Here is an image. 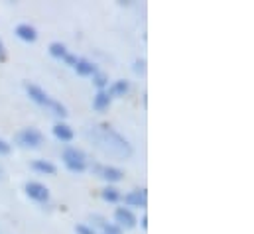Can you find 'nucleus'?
<instances>
[{"label": "nucleus", "instance_id": "1", "mask_svg": "<svg viewBox=\"0 0 254 234\" xmlns=\"http://www.w3.org/2000/svg\"><path fill=\"white\" fill-rule=\"evenodd\" d=\"M93 140L97 146H101L105 152L115 154L119 158H128L132 154V146L128 144L125 136H121L117 130H113L109 124H99L93 128Z\"/></svg>", "mask_w": 254, "mask_h": 234}, {"label": "nucleus", "instance_id": "2", "mask_svg": "<svg viewBox=\"0 0 254 234\" xmlns=\"http://www.w3.org/2000/svg\"><path fill=\"white\" fill-rule=\"evenodd\" d=\"M62 158H64L65 168H67L69 172L81 174V172H85V170H87V156H85L79 148H73V146L65 148Z\"/></svg>", "mask_w": 254, "mask_h": 234}, {"label": "nucleus", "instance_id": "3", "mask_svg": "<svg viewBox=\"0 0 254 234\" xmlns=\"http://www.w3.org/2000/svg\"><path fill=\"white\" fill-rule=\"evenodd\" d=\"M16 142L22 148H40L44 144V134L36 128H24L22 132H18Z\"/></svg>", "mask_w": 254, "mask_h": 234}, {"label": "nucleus", "instance_id": "4", "mask_svg": "<svg viewBox=\"0 0 254 234\" xmlns=\"http://www.w3.org/2000/svg\"><path fill=\"white\" fill-rule=\"evenodd\" d=\"M24 189H26L28 197L34 199V201H38V203H48V201H50V191H48V187L42 185V183H38V181H28Z\"/></svg>", "mask_w": 254, "mask_h": 234}, {"label": "nucleus", "instance_id": "5", "mask_svg": "<svg viewBox=\"0 0 254 234\" xmlns=\"http://www.w3.org/2000/svg\"><path fill=\"white\" fill-rule=\"evenodd\" d=\"M115 221H117V227H121V229H134L136 227V215L128 209V207H119L117 211H115Z\"/></svg>", "mask_w": 254, "mask_h": 234}, {"label": "nucleus", "instance_id": "6", "mask_svg": "<svg viewBox=\"0 0 254 234\" xmlns=\"http://www.w3.org/2000/svg\"><path fill=\"white\" fill-rule=\"evenodd\" d=\"M95 172H97V176L101 177V179H105L107 183H117V181H121L125 177V174L119 168H115V166H95Z\"/></svg>", "mask_w": 254, "mask_h": 234}, {"label": "nucleus", "instance_id": "7", "mask_svg": "<svg viewBox=\"0 0 254 234\" xmlns=\"http://www.w3.org/2000/svg\"><path fill=\"white\" fill-rule=\"evenodd\" d=\"M26 93H28V97L34 101V103H38V105H50V95L42 89V87H38V85H32V83H26Z\"/></svg>", "mask_w": 254, "mask_h": 234}, {"label": "nucleus", "instance_id": "8", "mask_svg": "<svg viewBox=\"0 0 254 234\" xmlns=\"http://www.w3.org/2000/svg\"><path fill=\"white\" fill-rule=\"evenodd\" d=\"M146 201H148L146 189H134V191H130V193L125 195V203H127L128 207H140V209H144L146 207Z\"/></svg>", "mask_w": 254, "mask_h": 234}, {"label": "nucleus", "instance_id": "9", "mask_svg": "<svg viewBox=\"0 0 254 234\" xmlns=\"http://www.w3.org/2000/svg\"><path fill=\"white\" fill-rule=\"evenodd\" d=\"M54 136H56L58 140H62V142H71L73 136H75V132H73V128H71L69 124L58 122V124L54 126Z\"/></svg>", "mask_w": 254, "mask_h": 234}, {"label": "nucleus", "instance_id": "10", "mask_svg": "<svg viewBox=\"0 0 254 234\" xmlns=\"http://www.w3.org/2000/svg\"><path fill=\"white\" fill-rule=\"evenodd\" d=\"M16 36H18L20 40H24V42H36V40H38V32H36V28L30 26V24H20V26H16Z\"/></svg>", "mask_w": 254, "mask_h": 234}, {"label": "nucleus", "instance_id": "11", "mask_svg": "<svg viewBox=\"0 0 254 234\" xmlns=\"http://www.w3.org/2000/svg\"><path fill=\"white\" fill-rule=\"evenodd\" d=\"M111 101L113 97L107 93V91H99L95 97H93V109L95 111H107L111 107Z\"/></svg>", "mask_w": 254, "mask_h": 234}, {"label": "nucleus", "instance_id": "12", "mask_svg": "<svg viewBox=\"0 0 254 234\" xmlns=\"http://www.w3.org/2000/svg\"><path fill=\"white\" fill-rule=\"evenodd\" d=\"M75 71L79 73V75H83V77H93L95 73H97V65L95 63H91L89 59H79L77 63H75Z\"/></svg>", "mask_w": 254, "mask_h": 234}, {"label": "nucleus", "instance_id": "13", "mask_svg": "<svg viewBox=\"0 0 254 234\" xmlns=\"http://www.w3.org/2000/svg\"><path fill=\"white\" fill-rule=\"evenodd\" d=\"M128 91H130V83L128 81H125V79H121V81H115L111 87H109V95L111 97H125V95H128Z\"/></svg>", "mask_w": 254, "mask_h": 234}, {"label": "nucleus", "instance_id": "14", "mask_svg": "<svg viewBox=\"0 0 254 234\" xmlns=\"http://www.w3.org/2000/svg\"><path fill=\"white\" fill-rule=\"evenodd\" d=\"M32 168L38 172V174H44V176H54L58 170H56V166L52 164V162H48V160H34L32 162Z\"/></svg>", "mask_w": 254, "mask_h": 234}, {"label": "nucleus", "instance_id": "15", "mask_svg": "<svg viewBox=\"0 0 254 234\" xmlns=\"http://www.w3.org/2000/svg\"><path fill=\"white\" fill-rule=\"evenodd\" d=\"M101 197H103L107 203H117V201H121V191H119L117 187H113V185H107V187L101 191Z\"/></svg>", "mask_w": 254, "mask_h": 234}, {"label": "nucleus", "instance_id": "16", "mask_svg": "<svg viewBox=\"0 0 254 234\" xmlns=\"http://www.w3.org/2000/svg\"><path fill=\"white\" fill-rule=\"evenodd\" d=\"M50 54H52V58L64 59L69 52H67V48H65L62 42H54V44H50Z\"/></svg>", "mask_w": 254, "mask_h": 234}, {"label": "nucleus", "instance_id": "17", "mask_svg": "<svg viewBox=\"0 0 254 234\" xmlns=\"http://www.w3.org/2000/svg\"><path fill=\"white\" fill-rule=\"evenodd\" d=\"M93 83H95V87H97L99 91H105V87L109 85V77H107L105 73H101V71H97V73L93 75Z\"/></svg>", "mask_w": 254, "mask_h": 234}, {"label": "nucleus", "instance_id": "18", "mask_svg": "<svg viewBox=\"0 0 254 234\" xmlns=\"http://www.w3.org/2000/svg\"><path fill=\"white\" fill-rule=\"evenodd\" d=\"M48 107L54 111V115H58V117H62V118L67 117V109H65V107L62 105V103H60V101H54V99H52Z\"/></svg>", "mask_w": 254, "mask_h": 234}, {"label": "nucleus", "instance_id": "19", "mask_svg": "<svg viewBox=\"0 0 254 234\" xmlns=\"http://www.w3.org/2000/svg\"><path fill=\"white\" fill-rule=\"evenodd\" d=\"M103 234H123V229L117 225H103Z\"/></svg>", "mask_w": 254, "mask_h": 234}, {"label": "nucleus", "instance_id": "20", "mask_svg": "<svg viewBox=\"0 0 254 234\" xmlns=\"http://www.w3.org/2000/svg\"><path fill=\"white\" fill-rule=\"evenodd\" d=\"M75 233L77 234H97L95 233V229H91V227H87V225H77V227H75Z\"/></svg>", "mask_w": 254, "mask_h": 234}, {"label": "nucleus", "instance_id": "21", "mask_svg": "<svg viewBox=\"0 0 254 234\" xmlns=\"http://www.w3.org/2000/svg\"><path fill=\"white\" fill-rule=\"evenodd\" d=\"M134 71L136 73H144L146 71V61L144 59H136L134 61Z\"/></svg>", "mask_w": 254, "mask_h": 234}, {"label": "nucleus", "instance_id": "22", "mask_svg": "<svg viewBox=\"0 0 254 234\" xmlns=\"http://www.w3.org/2000/svg\"><path fill=\"white\" fill-rule=\"evenodd\" d=\"M64 61H65V63H67V65H71V67H75V63L79 61V58H77V56H73V54H67V56H65V58H64Z\"/></svg>", "mask_w": 254, "mask_h": 234}, {"label": "nucleus", "instance_id": "23", "mask_svg": "<svg viewBox=\"0 0 254 234\" xmlns=\"http://www.w3.org/2000/svg\"><path fill=\"white\" fill-rule=\"evenodd\" d=\"M8 152H10V144H8L6 140H2V138H0V154H2V156H6Z\"/></svg>", "mask_w": 254, "mask_h": 234}, {"label": "nucleus", "instance_id": "24", "mask_svg": "<svg viewBox=\"0 0 254 234\" xmlns=\"http://www.w3.org/2000/svg\"><path fill=\"white\" fill-rule=\"evenodd\" d=\"M6 46H4V42H2V38H0V61H6Z\"/></svg>", "mask_w": 254, "mask_h": 234}, {"label": "nucleus", "instance_id": "25", "mask_svg": "<svg viewBox=\"0 0 254 234\" xmlns=\"http://www.w3.org/2000/svg\"><path fill=\"white\" fill-rule=\"evenodd\" d=\"M140 225H142V229H148V219L142 217V219H140Z\"/></svg>", "mask_w": 254, "mask_h": 234}]
</instances>
